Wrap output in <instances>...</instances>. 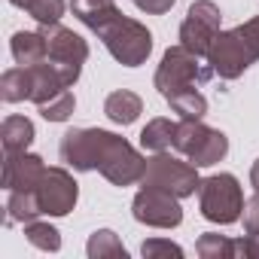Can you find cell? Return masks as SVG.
<instances>
[{
	"label": "cell",
	"mask_w": 259,
	"mask_h": 259,
	"mask_svg": "<svg viewBox=\"0 0 259 259\" xmlns=\"http://www.w3.org/2000/svg\"><path fill=\"white\" fill-rule=\"evenodd\" d=\"M58 153L73 171H101L113 186H132L144 180L150 162L125 138L104 128H70L61 138Z\"/></svg>",
	"instance_id": "cell-1"
},
{
	"label": "cell",
	"mask_w": 259,
	"mask_h": 259,
	"mask_svg": "<svg viewBox=\"0 0 259 259\" xmlns=\"http://www.w3.org/2000/svg\"><path fill=\"white\" fill-rule=\"evenodd\" d=\"M213 76V67L201 61V55H195L192 49H186L183 43L171 46L162 61H159V70H156V89L165 101L171 98H180V95H189V92H198L207 79Z\"/></svg>",
	"instance_id": "cell-2"
},
{
	"label": "cell",
	"mask_w": 259,
	"mask_h": 259,
	"mask_svg": "<svg viewBox=\"0 0 259 259\" xmlns=\"http://www.w3.org/2000/svg\"><path fill=\"white\" fill-rule=\"evenodd\" d=\"M95 34L101 37L107 52L125 67H141L153 52V34L147 31V25H141L138 19H128L125 13L113 16Z\"/></svg>",
	"instance_id": "cell-3"
},
{
	"label": "cell",
	"mask_w": 259,
	"mask_h": 259,
	"mask_svg": "<svg viewBox=\"0 0 259 259\" xmlns=\"http://www.w3.org/2000/svg\"><path fill=\"white\" fill-rule=\"evenodd\" d=\"M174 150L183 159H189L195 168H210V165H217V162L226 159L229 138L220 132V128L204 125L201 119H180L177 122Z\"/></svg>",
	"instance_id": "cell-4"
},
{
	"label": "cell",
	"mask_w": 259,
	"mask_h": 259,
	"mask_svg": "<svg viewBox=\"0 0 259 259\" xmlns=\"http://www.w3.org/2000/svg\"><path fill=\"white\" fill-rule=\"evenodd\" d=\"M201 217L217 226H232L244 213V192L235 174H210L198 183Z\"/></svg>",
	"instance_id": "cell-5"
},
{
	"label": "cell",
	"mask_w": 259,
	"mask_h": 259,
	"mask_svg": "<svg viewBox=\"0 0 259 259\" xmlns=\"http://www.w3.org/2000/svg\"><path fill=\"white\" fill-rule=\"evenodd\" d=\"M256 61H259V49L241 34V28L220 31V37L213 40V46L207 52V64L213 67V73L220 79H238Z\"/></svg>",
	"instance_id": "cell-6"
},
{
	"label": "cell",
	"mask_w": 259,
	"mask_h": 259,
	"mask_svg": "<svg viewBox=\"0 0 259 259\" xmlns=\"http://www.w3.org/2000/svg\"><path fill=\"white\" fill-rule=\"evenodd\" d=\"M144 183L147 186H159V189H168L174 192L177 198H189L198 192V168L186 159H174L168 153H156L150 162H147V174H144Z\"/></svg>",
	"instance_id": "cell-7"
},
{
	"label": "cell",
	"mask_w": 259,
	"mask_h": 259,
	"mask_svg": "<svg viewBox=\"0 0 259 259\" xmlns=\"http://www.w3.org/2000/svg\"><path fill=\"white\" fill-rule=\"evenodd\" d=\"M220 25H223V13L213 0H195L186 10V19L180 25V43L192 49L195 55L207 58L213 40L220 37Z\"/></svg>",
	"instance_id": "cell-8"
},
{
	"label": "cell",
	"mask_w": 259,
	"mask_h": 259,
	"mask_svg": "<svg viewBox=\"0 0 259 259\" xmlns=\"http://www.w3.org/2000/svg\"><path fill=\"white\" fill-rule=\"evenodd\" d=\"M40 31H43V37H46V46H49V55H46V58H49L55 67H61L70 82H76L79 73H82V64H85V58H89V43H85L79 34H73L70 28H64L61 22L40 25Z\"/></svg>",
	"instance_id": "cell-9"
},
{
	"label": "cell",
	"mask_w": 259,
	"mask_h": 259,
	"mask_svg": "<svg viewBox=\"0 0 259 259\" xmlns=\"http://www.w3.org/2000/svg\"><path fill=\"white\" fill-rule=\"evenodd\" d=\"M132 213L138 223L144 226H153V229H177L183 223V207H180V198L168 189H159V186H141V192L135 195L132 201Z\"/></svg>",
	"instance_id": "cell-10"
},
{
	"label": "cell",
	"mask_w": 259,
	"mask_h": 259,
	"mask_svg": "<svg viewBox=\"0 0 259 259\" xmlns=\"http://www.w3.org/2000/svg\"><path fill=\"white\" fill-rule=\"evenodd\" d=\"M37 198H40V207L46 217H67L76 207L79 186L67 168H46V174L37 186Z\"/></svg>",
	"instance_id": "cell-11"
},
{
	"label": "cell",
	"mask_w": 259,
	"mask_h": 259,
	"mask_svg": "<svg viewBox=\"0 0 259 259\" xmlns=\"http://www.w3.org/2000/svg\"><path fill=\"white\" fill-rule=\"evenodd\" d=\"M46 174V165L34 153H4V189H37Z\"/></svg>",
	"instance_id": "cell-12"
},
{
	"label": "cell",
	"mask_w": 259,
	"mask_h": 259,
	"mask_svg": "<svg viewBox=\"0 0 259 259\" xmlns=\"http://www.w3.org/2000/svg\"><path fill=\"white\" fill-rule=\"evenodd\" d=\"M10 49H13L16 64H22V67H34V64L46 61V55H49L43 31H19V34H13Z\"/></svg>",
	"instance_id": "cell-13"
},
{
	"label": "cell",
	"mask_w": 259,
	"mask_h": 259,
	"mask_svg": "<svg viewBox=\"0 0 259 259\" xmlns=\"http://www.w3.org/2000/svg\"><path fill=\"white\" fill-rule=\"evenodd\" d=\"M104 113H107V119L116 122V125H132V122L144 113V101H141V95H135V92L119 89V92H110V95H107Z\"/></svg>",
	"instance_id": "cell-14"
},
{
	"label": "cell",
	"mask_w": 259,
	"mask_h": 259,
	"mask_svg": "<svg viewBox=\"0 0 259 259\" xmlns=\"http://www.w3.org/2000/svg\"><path fill=\"white\" fill-rule=\"evenodd\" d=\"M0 141H4V153H28L34 144V122L25 116H7L0 125Z\"/></svg>",
	"instance_id": "cell-15"
},
{
	"label": "cell",
	"mask_w": 259,
	"mask_h": 259,
	"mask_svg": "<svg viewBox=\"0 0 259 259\" xmlns=\"http://www.w3.org/2000/svg\"><path fill=\"white\" fill-rule=\"evenodd\" d=\"M70 10H73V16H76L89 31H98V28L107 25L113 16H119L116 0H73Z\"/></svg>",
	"instance_id": "cell-16"
},
{
	"label": "cell",
	"mask_w": 259,
	"mask_h": 259,
	"mask_svg": "<svg viewBox=\"0 0 259 259\" xmlns=\"http://www.w3.org/2000/svg\"><path fill=\"white\" fill-rule=\"evenodd\" d=\"M174 138H177V122L159 116V119H150L147 128L141 132V147L150 153H168L174 147Z\"/></svg>",
	"instance_id": "cell-17"
},
{
	"label": "cell",
	"mask_w": 259,
	"mask_h": 259,
	"mask_svg": "<svg viewBox=\"0 0 259 259\" xmlns=\"http://www.w3.org/2000/svg\"><path fill=\"white\" fill-rule=\"evenodd\" d=\"M43 217L37 189H13L7 198V223H31Z\"/></svg>",
	"instance_id": "cell-18"
},
{
	"label": "cell",
	"mask_w": 259,
	"mask_h": 259,
	"mask_svg": "<svg viewBox=\"0 0 259 259\" xmlns=\"http://www.w3.org/2000/svg\"><path fill=\"white\" fill-rule=\"evenodd\" d=\"M31 89H34V79H31V67H10L4 76H0V98L7 104H19V101H31Z\"/></svg>",
	"instance_id": "cell-19"
},
{
	"label": "cell",
	"mask_w": 259,
	"mask_h": 259,
	"mask_svg": "<svg viewBox=\"0 0 259 259\" xmlns=\"http://www.w3.org/2000/svg\"><path fill=\"white\" fill-rule=\"evenodd\" d=\"M89 256L92 259H107V256H116V259H128V250L122 247L119 235L110 232V229H98L92 238H89Z\"/></svg>",
	"instance_id": "cell-20"
},
{
	"label": "cell",
	"mask_w": 259,
	"mask_h": 259,
	"mask_svg": "<svg viewBox=\"0 0 259 259\" xmlns=\"http://www.w3.org/2000/svg\"><path fill=\"white\" fill-rule=\"evenodd\" d=\"M198 256L201 259H235L238 256V241H229L226 235H217V232H204L195 244Z\"/></svg>",
	"instance_id": "cell-21"
},
{
	"label": "cell",
	"mask_w": 259,
	"mask_h": 259,
	"mask_svg": "<svg viewBox=\"0 0 259 259\" xmlns=\"http://www.w3.org/2000/svg\"><path fill=\"white\" fill-rule=\"evenodd\" d=\"M25 238L37 247V250H46V253H55L61 250V232L49 223H40V220H31L25 223Z\"/></svg>",
	"instance_id": "cell-22"
},
{
	"label": "cell",
	"mask_w": 259,
	"mask_h": 259,
	"mask_svg": "<svg viewBox=\"0 0 259 259\" xmlns=\"http://www.w3.org/2000/svg\"><path fill=\"white\" fill-rule=\"evenodd\" d=\"M73 107H76L73 92H70V89H64V92H58L52 101L40 104L37 110H40V116H43L46 122H67V119H70V113H73Z\"/></svg>",
	"instance_id": "cell-23"
},
{
	"label": "cell",
	"mask_w": 259,
	"mask_h": 259,
	"mask_svg": "<svg viewBox=\"0 0 259 259\" xmlns=\"http://www.w3.org/2000/svg\"><path fill=\"white\" fill-rule=\"evenodd\" d=\"M31 19H37L40 25H52L64 16L67 4L64 0H25V7H22Z\"/></svg>",
	"instance_id": "cell-24"
},
{
	"label": "cell",
	"mask_w": 259,
	"mask_h": 259,
	"mask_svg": "<svg viewBox=\"0 0 259 259\" xmlns=\"http://www.w3.org/2000/svg\"><path fill=\"white\" fill-rule=\"evenodd\" d=\"M174 113H180V119H204L207 113V101L201 92H189V95H180V98H171L168 101Z\"/></svg>",
	"instance_id": "cell-25"
},
{
	"label": "cell",
	"mask_w": 259,
	"mask_h": 259,
	"mask_svg": "<svg viewBox=\"0 0 259 259\" xmlns=\"http://www.w3.org/2000/svg\"><path fill=\"white\" fill-rule=\"evenodd\" d=\"M141 253L147 256V259H156V256H183V247L180 244H171V241H165V238H150V241H144V247H141Z\"/></svg>",
	"instance_id": "cell-26"
},
{
	"label": "cell",
	"mask_w": 259,
	"mask_h": 259,
	"mask_svg": "<svg viewBox=\"0 0 259 259\" xmlns=\"http://www.w3.org/2000/svg\"><path fill=\"white\" fill-rule=\"evenodd\" d=\"M244 232H247L250 238L259 235V192L244 201Z\"/></svg>",
	"instance_id": "cell-27"
},
{
	"label": "cell",
	"mask_w": 259,
	"mask_h": 259,
	"mask_svg": "<svg viewBox=\"0 0 259 259\" xmlns=\"http://www.w3.org/2000/svg\"><path fill=\"white\" fill-rule=\"evenodd\" d=\"M174 4H177V0H135V7H138L141 13H150V16H162V13H168Z\"/></svg>",
	"instance_id": "cell-28"
},
{
	"label": "cell",
	"mask_w": 259,
	"mask_h": 259,
	"mask_svg": "<svg viewBox=\"0 0 259 259\" xmlns=\"http://www.w3.org/2000/svg\"><path fill=\"white\" fill-rule=\"evenodd\" d=\"M238 28H241V34H244V37H247L256 49H259V16L247 19V22H244V25H238Z\"/></svg>",
	"instance_id": "cell-29"
},
{
	"label": "cell",
	"mask_w": 259,
	"mask_h": 259,
	"mask_svg": "<svg viewBox=\"0 0 259 259\" xmlns=\"http://www.w3.org/2000/svg\"><path fill=\"white\" fill-rule=\"evenodd\" d=\"M250 186H253V192H259V159H256L253 168H250Z\"/></svg>",
	"instance_id": "cell-30"
}]
</instances>
